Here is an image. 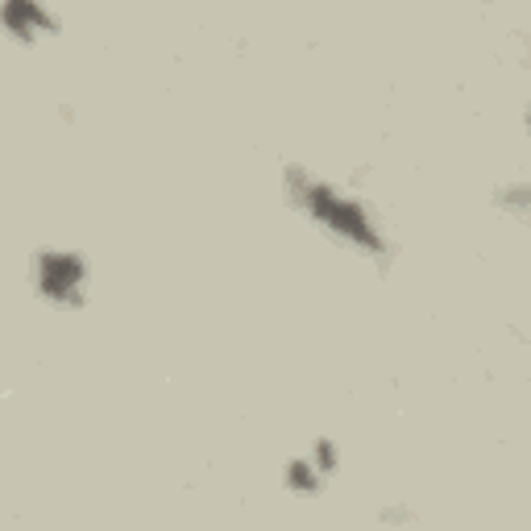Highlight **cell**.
Segmentation results:
<instances>
[{"instance_id":"6da1fadb","label":"cell","mask_w":531,"mask_h":531,"mask_svg":"<svg viewBox=\"0 0 531 531\" xmlns=\"http://www.w3.org/2000/svg\"><path fill=\"white\" fill-rule=\"evenodd\" d=\"M38 274H42V291L54 295V299H63L79 283L83 266L75 258H67V254H50V258H42V270Z\"/></svg>"}]
</instances>
